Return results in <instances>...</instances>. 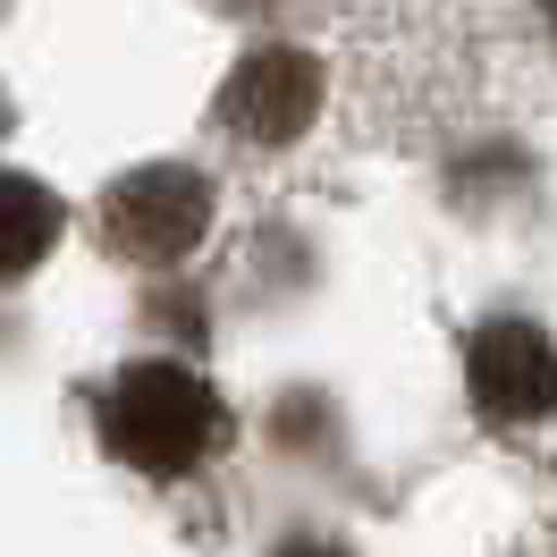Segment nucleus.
<instances>
[{
	"label": "nucleus",
	"mask_w": 557,
	"mask_h": 557,
	"mask_svg": "<svg viewBox=\"0 0 557 557\" xmlns=\"http://www.w3.org/2000/svg\"><path fill=\"white\" fill-rule=\"evenodd\" d=\"M473 397L498 422H541L557 414V347L532 321H490L473 330Z\"/></svg>",
	"instance_id": "obj_4"
},
{
	"label": "nucleus",
	"mask_w": 557,
	"mask_h": 557,
	"mask_svg": "<svg viewBox=\"0 0 557 557\" xmlns=\"http://www.w3.org/2000/svg\"><path fill=\"white\" fill-rule=\"evenodd\" d=\"M278 557H338V549H321V541H287Z\"/></svg>",
	"instance_id": "obj_6"
},
{
	"label": "nucleus",
	"mask_w": 557,
	"mask_h": 557,
	"mask_svg": "<svg viewBox=\"0 0 557 557\" xmlns=\"http://www.w3.org/2000/svg\"><path fill=\"white\" fill-rule=\"evenodd\" d=\"M313 110H321V69L305 60V51H287V42H271V51L237 60L228 94H220L228 136H253V144L305 136V127H313Z\"/></svg>",
	"instance_id": "obj_3"
},
{
	"label": "nucleus",
	"mask_w": 557,
	"mask_h": 557,
	"mask_svg": "<svg viewBox=\"0 0 557 557\" xmlns=\"http://www.w3.org/2000/svg\"><path fill=\"white\" fill-rule=\"evenodd\" d=\"M102 228H110V245L136 253V262H177V253H195V237L211 228V186L195 170H170V161L127 170L110 186Z\"/></svg>",
	"instance_id": "obj_2"
},
{
	"label": "nucleus",
	"mask_w": 557,
	"mask_h": 557,
	"mask_svg": "<svg viewBox=\"0 0 557 557\" xmlns=\"http://www.w3.org/2000/svg\"><path fill=\"white\" fill-rule=\"evenodd\" d=\"M549 17H557V0H549Z\"/></svg>",
	"instance_id": "obj_7"
},
{
	"label": "nucleus",
	"mask_w": 557,
	"mask_h": 557,
	"mask_svg": "<svg viewBox=\"0 0 557 557\" xmlns=\"http://www.w3.org/2000/svg\"><path fill=\"white\" fill-rule=\"evenodd\" d=\"M60 237V203L42 195L35 177L0 170V278H26Z\"/></svg>",
	"instance_id": "obj_5"
},
{
	"label": "nucleus",
	"mask_w": 557,
	"mask_h": 557,
	"mask_svg": "<svg viewBox=\"0 0 557 557\" xmlns=\"http://www.w3.org/2000/svg\"><path fill=\"white\" fill-rule=\"evenodd\" d=\"M102 440L119 465H136L152 482H170V473H195L220 440V406H211V388L195 372H177V363H136V372H119L102 397Z\"/></svg>",
	"instance_id": "obj_1"
}]
</instances>
